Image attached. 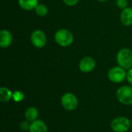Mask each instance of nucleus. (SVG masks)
Returning a JSON list of instances; mask_svg holds the SVG:
<instances>
[{
    "label": "nucleus",
    "mask_w": 132,
    "mask_h": 132,
    "mask_svg": "<svg viewBox=\"0 0 132 132\" xmlns=\"http://www.w3.org/2000/svg\"><path fill=\"white\" fill-rule=\"evenodd\" d=\"M54 40L58 46L61 47H68L73 44L74 36L69 29L62 28L55 32Z\"/></svg>",
    "instance_id": "nucleus-1"
},
{
    "label": "nucleus",
    "mask_w": 132,
    "mask_h": 132,
    "mask_svg": "<svg viewBox=\"0 0 132 132\" xmlns=\"http://www.w3.org/2000/svg\"><path fill=\"white\" fill-rule=\"evenodd\" d=\"M116 61L118 66L126 70L132 68V50L130 48H122L119 50L116 56Z\"/></svg>",
    "instance_id": "nucleus-2"
},
{
    "label": "nucleus",
    "mask_w": 132,
    "mask_h": 132,
    "mask_svg": "<svg viewBox=\"0 0 132 132\" xmlns=\"http://www.w3.org/2000/svg\"><path fill=\"white\" fill-rule=\"evenodd\" d=\"M118 101L124 105H132V87L124 85L119 87L116 92Z\"/></svg>",
    "instance_id": "nucleus-3"
},
{
    "label": "nucleus",
    "mask_w": 132,
    "mask_h": 132,
    "mask_svg": "<svg viewBox=\"0 0 132 132\" xmlns=\"http://www.w3.org/2000/svg\"><path fill=\"white\" fill-rule=\"evenodd\" d=\"M127 71L125 69L120 66H116L111 68L108 72V80L114 84H119L123 82L126 79Z\"/></svg>",
    "instance_id": "nucleus-4"
},
{
    "label": "nucleus",
    "mask_w": 132,
    "mask_h": 132,
    "mask_svg": "<svg viewBox=\"0 0 132 132\" xmlns=\"http://www.w3.org/2000/svg\"><path fill=\"white\" fill-rule=\"evenodd\" d=\"M131 121L124 116L117 117L111 121V128L114 132H126L131 127Z\"/></svg>",
    "instance_id": "nucleus-5"
},
{
    "label": "nucleus",
    "mask_w": 132,
    "mask_h": 132,
    "mask_svg": "<svg viewBox=\"0 0 132 132\" xmlns=\"http://www.w3.org/2000/svg\"><path fill=\"white\" fill-rule=\"evenodd\" d=\"M61 105L66 111H73L78 106V99L73 93H65L61 97Z\"/></svg>",
    "instance_id": "nucleus-6"
},
{
    "label": "nucleus",
    "mask_w": 132,
    "mask_h": 132,
    "mask_svg": "<svg viewBox=\"0 0 132 132\" xmlns=\"http://www.w3.org/2000/svg\"><path fill=\"white\" fill-rule=\"evenodd\" d=\"M30 42L34 47L37 49H42L46 45L47 38L43 30L35 29L31 32Z\"/></svg>",
    "instance_id": "nucleus-7"
},
{
    "label": "nucleus",
    "mask_w": 132,
    "mask_h": 132,
    "mask_svg": "<svg viewBox=\"0 0 132 132\" xmlns=\"http://www.w3.org/2000/svg\"><path fill=\"white\" fill-rule=\"evenodd\" d=\"M96 67L95 60L91 56H84L83 57L78 64L79 70L84 73H88L92 72Z\"/></svg>",
    "instance_id": "nucleus-8"
},
{
    "label": "nucleus",
    "mask_w": 132,
    "mask_h": 132,
    "mask_svg": "<svg viewBox=\"0 0 132 132\" xmlns=\"http://www.w3.org/2000/svg\"><path fill=\"white\" fill-rule=\"evenodd\" d=\"M13 41V36L8 29H2L0 31V46L2 49L9 47Z\"/></svg>",
    "instance_id": "nucleus-9"
},
{
    "label": "nucleus",
    "mask_w": 132,
    "mask_h": 132,
    "mask_svg": "<svg viewBox=\"0 0 132 132\" xmlns=\"http://www.w3.org/2000/svg\"><path fill=\"white\" fill-rule=\"evenodd\" d=\"M120 20L122 25L125 26H132V8L128 7L121 10L120 15Z\"/></svg>",
    "instance_id": "nucleus-10"
},
{
    "label": "nucleus",
    "mask_w": 132,
    "mask_h": 132,
    "mask_svg": "<svg viewBox=\"0 0 132 132\" xmlns=\"http://www.w3.org/2000/svg\"><path fill=\"white\" fill-rule=\"evenodd\" d=\"M48 128L46 124L40 119H37L30 123L29 132H47Z\"/></svg>",
    "instance_id": "nucleus-11"
},
{
    "label": "nucleus",
    "mask_w": 132,
    "mask_h": 132,
    "mask_svg": "<svg viewBox=\"0 0 132 132\" xmlns=\"http://www.w3.org/2000/svg\"><path fill=\"white\" fill-rule=\"evenodd\" d=\"M18 4L21 9L26 11L34 10L39 4V0H18Z\"/></svg>",
    "instance_id": "nucleus-12"
},
{
    "label": "nucleus",
    "mask_w": 132,
    "mask_h": 132,
    "mask_svg": "<svg viewBox=\"0 0 132 132\" xmlns=\"http://www.w3.org/2000/svg\"><path fill=\"white\" fill-rule=\"evenodd\" d=\"M38 116H39V111H38L37 108H35V107L28 108L26 110L25 113H24L25 119L27 120L28 121H29L30 123L36 121V120H37Z\"/></svg>",
    "instance_id": "nucleus-13"
},
{
    "label": "nucleus",
    "mask_w": 132,
    "mask_h": 132,
    "mask_svg": "<svg viewBox=\"0 0 132 132\" xmlns=\"http://www.w3.org/2000/svg\"><path fill=\"white\" fill-rule=\"evenodd\" d=\"M13 92H12L6 87H0V101L2 103L9 102L11 99H12Z\"/></svg>",
    "instance_id": "nucleus-14"
},
{
    "label": "nucleus",
    "mask_w": 132,
    "mask_h": 132,
    "mask_svg": "<svg viewBox=\"0 0 132 132\" xmlns=\"http://www.w3.org/2000/svg\"><path fill=\"white\" fill-rule=\"evenodd\" d=\"M34 11H35V13L39 17H44L48 14L49 9H48V7L45 4L39 3L38 5L35 8Z\"/></svg>",
    "instance_id": "nucleus-15"
},
{
    "label": "nucleus",
    "mask_w": 132,
    "mask_h": 132,
    "mask_svg": "<svg viewBox=\"0 0 132 132\" xmlns=\"http://www.w3.org/2000/svg\"><path fill=\"white\" fill-rule=\"evenodd\" d=\"M25 98V95L24 94L20 91V90H15L13 92V94H12V100L15 101V102H17V103H19L21 101H22Z\"/></svg>",
    "instance_id": "nucleus-16"
},
{
    "label": "nucleus",
    "mask_w": 132,
    "mask_h": 132,
    "mask_svg": "<svg viewBox=\"0 0 132 132\" xmlns=\"http://www.w3.org/2000/svg\"><path fill=\"white\" fill-rule=\"evenodd\" d=\"M128 3H129L128 0H116V2H115L116 6L118 9H121V10L128 8Z\"/></svg>",
    "instance_id": "nucleus-17"
},
{
    "label": "nucleus",
    "mask_w": 132,
    "mask_h": 132,
    "mask_svg": "<svg viewBox=\"0 0 132 132\" xmlns=\"http://www.w3.org/2000/svg\"><path fill=\"white\" fill-rule=\"evenodd\" d=\"M19 128L22 131H29L30 128V122L28 121L27 120L22 121L19 125Z\"/></svg>",
    "instance_id": "nucleus-18"
},
{
    "label": "nucleus",
    "mask_w": 132,
    "mask_h": 132,
    "mask_svg": "<svg viewBox=\"0 0 132 132\" xmlns=\"http://www.w3.org/2000/svg\"><path fill=\"white\" fill-rule=\"evenodd\" d=\"M80 0H63V3L67 6H74L78 4Z\"/></svg>",
    "instance_id": "nucleus-19"
},
{
    "label": "nucleus",
    "mask_w": 132,
    "mask_h": 132,
    "mask_svg": "<svg viewBox=\"0 0 132 132\" xmlns=\"http://www.w3.org/2000/svg\"><path fill=\"white\" fill-rule=\"evenodd\" d=\"M126 80L128 83L132 86V68L127 70V76H126Z\"/></svg>",
    "instance_id": "nucleus-20"
},
{
    "label": "nucleus",
    "mask_w": 132,
    "mask_h": 132,
    "mask_svg": "<svg viewBox=\"0 0 132 132\" xmlns=\"http://www.w3.org/2000/svg\"><path fill=\"white\" fill-rule=\"evenodd\" d=\"M97 1L101 2H107V1H108V0H97Z\"/></svg>",
    "instance_id": "nucleus-21"
},
{
    "label": "nucleus",
    "mask_w": 132,
    "mask_h": 132,
    "mask_svg": "<svg viewBox=\"0 0 132 132\" xmlns=\"http://www.w3.org/2000/svg\"><path fill=\"white\" fill-rule=\"evenodd\" d=\"M131 126H132V119L131 120Z\"/></svg>",
    "instance_id": "nucleus-22"
}]
</instances>
